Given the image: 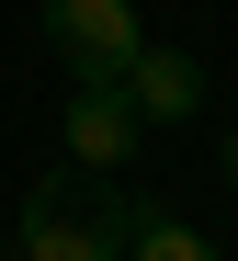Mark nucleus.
Masks as SVG:
<instances>
[{
	"instance_id": "6",
	"label": "nucleus",
	"mask_w": 238,
	"mask_h": 261,
	"mask_svg": "<svg viewBox=\"0 0 238 261\" xmlns=\"http://www.w3.org/2000/svg\"><path fill=\"white\" fill-rule=\"evenodd\" d=\"M227 182H238V137H227Z\"/></svg>"
},
{
	"instance_id": "1",
	"label": "nucleus",
	"mask_w": 238,
	"mask_h": 261,
	"mask_svg": "<svg viewBox=\"0 0 238 261\" xmlns=\"http://www.w3.org/2000/svg\"><path fill=\"white\" fill-rule=\"evenodd\" d=\"M136 193H114V170H45L23 193V261H125Z\"/></svg>"
},
{
	"instance_id": "5",
	"label": "nucleus",
	"mask_w": 238,
	"mask_h": 261,
	"mask_svg": "<svg viewBox=\"0 0 238 261\" xmlns=\"http://www.w3.org/2000/svg\"><path fill=\"white\" fill-rule=\"evenodd\" d=\"M125 261H227L204 227H181V216H136V239H125Z\"/></svg>"
},
{
	"instance_id": "3",
	"label": "nucleus",
	"mask_w": 238,
	"mask_h": 261,
	"mask_svg": "<svg viewBox=\"0 0 238 261\" xmlns=\"http://www.w3.org/2000/svg\"><path fill=\"white\" fill-rule=\"evenodd\" d=\"M57 137H68V159L80 170H114L148 125H136V102L114 91V80H68V114H57Z\"/></svg>"
},
{
	"instance_id": "2",
	"label": "nucleus",
	"mask_w": 238,
	"mask_h": 261,
	"mask_svg": "<svg viewBox=\"0 0 238 261\" xmlns=\"http://www.w3.org/2000/svg\"><path fill=\"white\" fill-rule=\"evenodd\" d=\"M45 46H57L68 80H125V57L148 46V23L125 0H45Z\"/></svg>"
},
{
	"instance_id": "4",
	"label": "nucleus",
	"mask_w": 238,
	"mask_h": 261,
	"mask_svg": "<svg viewBox=\"0 0 238 261\" xmlns=\"http://www.w3.org/2000/svg\"><path fill=\"white\" fill-rule=\"evenodd\" d=\"M114 91L136 102V125H181V114H204V68L181 57V46H136Z\"/></svg>"
}]
</instances>
